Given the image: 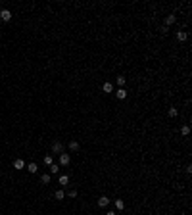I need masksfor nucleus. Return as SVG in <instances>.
<instances>
[{
	"label": "nucleus",
	"instance_id": "nucleus-2",
	"mask_svg": "<svg viewBox=\"0 0 192 215\" xmlns=\"http://www.w3.org/2000/svg\"><path fill=\"white\" fill-rule=\"evenodd\" d=\"M58 161H60V165H64V167H65V165H69V163H71V156L64 152V154H60Z\"/></svg>",
	"mask_w": 192,
	"mask_h": 215
},
{
	"label": "nucleus",
	"instance_id": "nucleus-5",
	"mask_svg": "<svg viewBox=\"0 0 192 215\" xmlns=\"http://www.w3.org/2000/svg\"><path fill=\"white\" fill-rule=\"evenodd\" d=\"M115 98H117V100H125V98H127V90H125V88H117V90H115Z\"/></svg>",
	"mask_w": 192,
	"mask_h": 215
},
{
	"label": "nucleus",
	"instance_id": "nucleus-21",
	"mask_svg": "<svg viewBox=\"0 0 192 215\" xmlns=\"http://www.w3.org/2000/svg\"><path fill=\"white\" fill-rule=\"evenodd\" d=\"M67 196H69V198H77V190H75V188H73V190H69Z\"/></svg>",
	"mask_w": 192,
	"mask_h": 215
},
{
	"label": "nucleus",
	"instance_id": "nucleus-12",
	"mask_svg": "<svg viewBox=\"0 0 192 215\" xmlns=\"http://www.w3.org/2000/svg\"><path fill=\"white\" fill-rule=\"evenodd\" d=\"M27 171H29V173H37V171H39V165L35 163V161H31V163L27 165Z\"/></svg>",
	"mask_w": 192,
	"mask_h": 215
},
{
	"label": "nucleus",
	"instance_id": "nucleus-7",
	"mask_svg": "<svg viewBox=\"0 0 192 215\" xmlns=\"http://www.w3.org/2000/svg\"><path fill=\"white\" fill-rule=\"evenodd\" d=\"M188 39V33L186 31H177V41L179 42H184Z\"/></svg>",
	"mask_w": 192,
	"mask_h": 215
},
{
	"label": "nucleus",
	"instance_id": "nucleus-3",
	"mask_svg": "<svg viewBox=\"0 0 192 215\" xmlns=\"http://www.w3.org/2000/svg\"><path fill=\"white\" fill-rule=\"evenodd\" d=\"M52 154H64V144H62L60 140L52 144Z\"/></svg>",
	"mask_w": 192,
	"mask_h": 215
},
{
	"label": "nucleus",
	"instance_id": "nucleus-14",
	"mask_svg": "<svg viewBox=\"0 0 192 215\" xmlns=\"http://www.w3.org/2000/svg\"><path fill=\"white\" fill-rule=\"evenodd\" d=\"M23 167H25V161L23 160H15L14 161V169H23Z\"/></svg>",
	"mask_w": 192,
	"mask_h": 215
},
{
	"label": "nucleus",
	"instance_id": "nucleus-6",
	"mask_svg": "<svg viewBox=\"0 0 192 215\" xmlns=\"http://www.w3.org/2000/svg\"><path fill=\"white\" fill-rule=\"evenodd\" d=\"M98 206H100V207H108V206H110V198H108V196H100V198H98Z\"/></svg>",
	"mask_w": 192,
	"mask_h": 215
},
{
	"label": "nucleus",
	"instance_id": "nucleus-1",
	"mask_svg": "<svg viewBox=\"0 0 192 215\" xmlns=\"http://www.w3.org/2000/svg\"><path fill=\"white\" fill-rule=\"evenodd\" d=\"M0 19L4 23H8V21H12V12H10L8 8H4V10H0Z\"/></svg>",
	"mask_w": 192,
	"mask_h": 215
},
{
	"label": "nucleus",
	"instance_id": "nucleus-16",
	"mask_svg": "<svg viewBox=\"0 0 192 215\" xmlns=\"http://www.w3.org/2000/svg\"><path fill=\"white\" fill-rule=\"evenodd\" d=\"M58 171H60V165L58 163H52L50 165V175H58Z\"/></svg>",
	"mask_w": 192,
	"mask_h": 215
},
{
	"label": "nucleus",
	"instance_id": "nucleus-4",
	"mask_svg": "<svg viewBox=\"0 0 192 215\" xmlns=\"http://www.w3.org/2000/svg\"><path fill=\"white\" fill-rule=\"evenodd\" d=\"M177 21V15L175 14H169L167 18H165V23H163V27H169V25H173V23Z\"/></svg>",
	"mask_w": 192,
	"mask_h": 215
},
{
	"label": "nucleus",
	"instance_id": "nucleus-18",
	"mask_svg": "<svg viewBox=\"0 0 192 215\" xmlns=\"http://www.w3.org/2000/svg\"><path fill=\"white\" fill-rule=\"evenodd\" d=\"M54 198H56V200H64V198H65V192H64V190H56Z\"/></svg>",
	"mask_w": 192,
	"mask_h": 215
},
{
	"label": "nucleus",
	"instance_id": "nucleus-13",
	"mask_svg": "<svg viewBox=\"0 0 192 215\" xmlns=\"http://www.w3.org/2000/svg\"><path fill=\"white\" fill-rule=\"evenodd\" d=\"M41 183L42 184H48V183H50V173H42L41 175Z\"/></svg>",
	"mask_w": 192,
	"mask_h": 215
},
{
	"label": "nucleus",
	"instance_id": "nucleus-22",
	"mask_svg": "<svg viewBox=\"0 0 192 215\" xmlns=\"http://www.w3.org/2000/svg\"><path fill=\"white\" fill-rule=\"evenodd\" d=\"M106 215H117V213H115V211H108V213H106Z\"/></svg>",
	"mask_w": 192,
	"mask_h": 215
},
{
	"label": "nucleus",
	"instance_id": "nucleus-17",
	"mask_svg": "<svg viewBox=\"0 0 192 215\" xmlns=\"http://www.w3.org/2000/svg\"><path fill=\"white\" fill-rule=\"evenodd\" d=\"M115 83H117V87H119V88H123V85H125V77H123V75H119V77L115 79Z\"/></svg>",
	"mask_w": 192,
	"mask_h": 215
},
{
	"label": "nucleus",
	"instance_id": "nucleus-11",
	"mask_svg": "<svg viewBox=\"0 0 192 215\" xmlns=\"http://www.w3.org/2000/svg\"><path fill=\"white\" fill-rule=\"evenodd\" d=\"M58 183L62 184V186H67V184H69V177H67V175H60Z\"/></svg>",
	"mask_w": 192,
	"mask_h": 215
},
{
	"label": "nucleus",
	"instance_id": "nucleus-9",
	"mask_svg": "<svg viewBox=\"0 0 192 215\" xmlns=\"http://www.w3.org/2000/svg\"><path fill=\"white\" fill-rule=\"evenodd\" d=\"M69 150H71V152H79V150H81V144H79L77 140H71V142H69Z\"/></svg>",
	"mask_w": 192,
	"mask_h": 215
},
{
	"label": "nucleus",
	"instance_id": "nucleus-8",
	"mask_svg": "<svg viewBox=\"0 0 192 215\" xmlns=\"http://www.w3.org/2000/svg\"><path fill=\"white\" fill-rule=\"evenodd\" d=\"M102 90H104V94H110V92H114V85H111V83H104V85H102Z\"/></svg>",
	"mask_w": 192,
	"mask_h": 215
},
{
	"label": "nucleus",
	"instance_id": "nucleus-20",
	"mask_svg": "<svg viewBox=\"0 0 192 215\" xmlns=\"http://www.w3.org/2000/svg\"><path fill=\"white\" fill-rule=\"evenodd\" d=\"M44 163L48 165V167H50V165L54 163V158H52V156H46V158H44Z\"/></svg>",
	"mask_w": 192,
	"mask_h": 215
},
{
	"label": "nucleus",
	"instance_id": "nucleus-10",
	"mask_svg": "<svg viewBox=\"0 0 192 215\" xmlns=\"http://www.w3.org/2000/svg\"><path fill=\"white\" fill-rule=\"evenodd\" d=\"M114 206H115V209H117V211H123V209H125V202L117 198V200L114 202Z\"/></svg>",
	"mask_w": 192,
	"mask_h": 215
},
{
	"label": "nucleus",
	"instance_id": "nucleus-15",
	"mask_svg": "<svg viewBox=\"0 0 192 215\" xmlns=\"http://www.w3.org/2000/svg\"><path fill=\"white\" fill-rule=\"evenodd\" d=\"M181 134H183V137H188V134H190V127H188V125H183V127H181Z\"/></svg>",
	"mask_w": 192,
	"mask_h": 215
},
{
	"label": "nucleus",
	"instance_id": "nucleus-19",
	"mask_svg": "<svg viewBox=\"0 0 192 215\" xmlns=\"http://www.w3.org/2000/svg\"><path fill=\"white\" fill-rule=\"evenodd\" d=\"M167 115H169V117H177V115H179V110H177V108H169Z\"/></svg>",
	"mask_w": 192,
	"mask_h": 215
}]
</instances>
